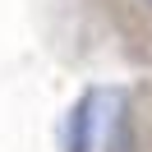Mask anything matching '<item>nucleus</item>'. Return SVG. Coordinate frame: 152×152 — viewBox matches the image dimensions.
Masks as SVG:
<instances>
[{"instance_id": "nucleus-1", "label": "nucleus", "mask_w": 152, "mask_h": 152, "mask_svg": "<svg viewBox=\"0 0 152 152\" xmlns=\"http://www.w3.org/2000/svg\"><path fill=\"white\" fill-rule=\"evenodd\" d=\"M97 106H102V92H83L74 102V111H69V120H65V152H92Z\"/></svg>"}, {"instance_id": "nucleus-2", "label": "nucleus", "mask_w": 152, "mask_h": 152, "mask_svg": "<svg viewBox=\"0 0 152 152\" xmlns=\"http://www.w3.org/2000/svg\"><path fill=\"white\" fill-rule=\"evenodd\" d=\"M106 152H134V120L124 111V92H115V115L106 124Z\"/></svg>"}, {"instance_id": "nucleus-3", "label": "nucleus", "mask_w": 152, "mask_h": 152, "mask_svg": "<svg viewBox=\"0 0 152 152\" xmlns=\"http://www.w3.org/2000/svg\"><path fill=\"white\" fill-rule=\"evenodd\" d=\"M148 5H152V0H148Z\"/></svg>"}]
</instances>
